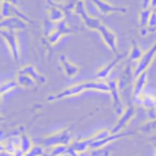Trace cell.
<instances>
[{
  "instance_id": "cell-25",
  "label": "cell",
  "mask_w": 156,
  "mask_h": 156,
  "mask_svg": "<svg viewBox=\"0 0 156 156\" xmlns=\"http://www.w3.org/2000/svg\"><path fill=\"white\" fill-rule=\"evenodd\" d=\"M16 86H19L16 81H8V82L0 83V93H2V96H3V94H5V93H8V92L14 90Z\"/></svg>"
},
{
  "instance_id": "cell-2",
  "label": "cell",
  "mask_w": 156,
  "mask_h": 156,
  "mask_svg": "<svg viewBox=\"0 0 156 156\" xmlns=\"http://www.w3.org/2000/svg\"><path fill=\"white\" fill-rule=\"evenodd\" d=\"M71 126L62 129L59 132L54 133V134L45 136L41 140V144L45 148H55V147H69L73 144L71 141Z\"/></svg>"
},
{
  "instance_id": "cell-20",
  "label": "cell",
  "mask_w": 156,
  "mask_h": 156,
  "mask_svg": "<svg viewBox=\"0 0 156 156\" xmlns=\"http://www.w3.org/2000/svg\"><path fill=\"white\" fill-rule=\"evenodd\" d=\"M8 18H14V3L3 0L0 2V21Z\"/></svg>"
},
{
  "instance_id": "cell-4",
  "label": "cell",
  "mask_w": 156,
  "mask_h": 156,
  "mask_svg": "<svg viewBox=\"0 0 156 156\" xmlns=\"http://www.w3.org/2000/svg\"><path fill=\"white\" fill-rule=\"evenodd\" d=\"M0 37L7 43L12 59L15 60V62H19L21 51H19V41H18V38H16L15 32H12V30H0Z\"/></svg>"
},
{
  "instance_id": "cell-12",
  "label": "cell",
  "mask_w": 156,
  "mask_h": 156,
  "mask_svg": "<svg viewBox=\"0 0 156 156\" xmlns=\"http://www.w3.org/2000/svg\"><path fill=\"white\" fill-rule=\"evenodd\" d=\"M48 4L51 5V7H48V10H47V14H48V21H51L52 23H55V25L66 21L67 16H66V14L63 12L62 8L56 7L55 3H52V2H48Z\"/></svg>"
},
{
  "instance_id": "cell-23",
  "label": "cell",
  "mask_w": 156,
  "mask_h": 156,
  "mask_svg": "<svg viewBox=\"0 0 156 156\" xmlns=\"http://www.w3.org/2000/svg\"><path fill=\"white\" fill-rule=\"evenodd\" d=\"M16 82H18L19 86H23V88H30V89H36V82L34 80H32L29 76H25V74H18L16 76Z\"/></svg>"
},
{
  "instance_id": "cell-26",
  "label": "cell",
  "mask_w": 156,
  "mask_h": 156,
  "mask_svg": "<svg viewBox=\"0 0 156 156\" xmlns=\"http://www.w3.org/2000/svg\"><path fill=\"white\" fill-rule=\"evenodd\" d=\"M111 136V130H108V129H100V130H97L96 133H94L93 136H92V140H93V143L94 141H101V140H104V138H107V137H110Z\"/></svg>"
},
{
  "instance_id": "cell-27",
  "label": "cell",
  "mask_w": 156,
  "mask_h": 156,
  "mask_svg": "<svg viewBox=\"0 0 156 156\" xmlns=\"http://www.w3.org/2000/svg\"><path fill=\"white\" fill-rule=\"evenodd\" d=\"M45 148L40 145H34L25 156H45Z\"/></svg>"
},
{
  "instance_id": "cell-16",
  "label": "cell",
  "mask_w": 156,
  "mask_h": 156,
  "mask_svg": "<svg viewBox=\"0 0 156 156\" xmlns=\"http://www.w3.org/2000/svg\"><path fill=\"white\" fill-rule=\"evenodd\" d=\"M147 81H148V71L144 74H141L140 77H137L134 80V83H133V99H138L141 94L145 92V85Z\"/></svg>"
},
{
  "instance_id": "cell-17",
  "label": "cell",
  "mask_w": 156,
  "mask_h": 156,
  "mask_svg": "<svg viewBox=\"0 0 156 156\" xmlns=\"http://www.w3.org/2000/svg\"><path fill=\"white\" fill-rule=\"evenodd\" d=\"M134 101H136V104L143 105V107H145L147 110H149V111L156 110V96L155 94L144 92V93L141 94L138 99H136Z\"/></svg>"
},
{
  "instance_id": "cell-11",
  "label": "cell",
  "mask_w": 156,
  "mask_h": 156,
  "mask_svg": "<svg viewBox=\"0 0 156 156\" xmlns=\"http://www.w3.org/2000/svg\"><path fill=\"white\" fill-rule=\"evenodd\" d=\"M93 4L96 5V8L100 11L101 15H108V14H112V12L125 14L127 11L126 7H116V5H112L107 2H101V0H94Z\"/></svg>"
},
{
  "instance_id": "cell-21",
  "label": "cell",
  "mask_w": 156,
  "mask_h": 156,
  "mask_svg": "<svg viewBox=\"0 0 156 156\" xmlns=\"http://www.w3.org/2000/svg\"><path fill=\"white\" fill-rule=\"evenodd\" d=\"M144 54L143 51H141V48L138 47V44L136 43V41H132V48H130V54H129V60L127 62L132 65V63L134 62H140L141 59H143Z\"/></svg>"
},
{
  "instance_id": "cell-18",
  "label": "cell",
  "mask_w": 156,
  "mask_h": 156,
  "mask_svg": "<svg viewBox=\"0 0 156 156\" xmlns=\"http://www.w3.org/2000/svg\"><path fill=\"white\" fill-rule=\"evenodd\" d=\"M3 147H4V152H8V155L15 156V154L19 151V137H7L3 141Z\"/></svg>"
},
{
  "instance_id": "cell-34",
  "label": "cell",
  "mask_w": 156,
  "mask_h": 156,
  "mask_svg": "<svg viewBox=\"0 0 156 156\" xmlns=\"http://www.w3.org/2000/svg\"><path fill=\"white\" fill-rule=\"evenodd\" d=\"M155 138H156V137H155Z\"/></svg>"
},
{
  "instance_id": "cell-9",
  "label": "cell",
  "mask_w": 156,
  "mask_h": 156,
  "mask_svg": "<svg viewBox=\"0 0 156 156\" xmlns=\"http://www.w3.org/2000/svg\"><path fill=\"white\" fill-rule=\"evenodd\" d=\"M125 56H126L125 54H121V55H118V56H115L112 60H111V62H108L107 65L104 66V67L100 69V70L97 71V73H96V77H94V80H96V81H104V82H105V80H107L108 76L111 74V71L115 69V66L118 65V63L121 62V60L123 59Z\"/></svg>"
},
{
  "instance_id": "cell-7",
  "label": "cell",
  "mask_w": 156,
  "mask_h": 156,
  "mask_svg": "<svg viewBox=\"0 0 156 156\" xmlns=\"http://www.w3.org/2000/svg\"><path fill=\"white\" fill-rule=\"evenodd\" d=\"M108 86H110V93L111 97H112V105H114V110L115 112L118 114L119 116L125 112L126 108L123 107V103H122L121 99V90H119V81H108Z\"/></svg>"
},
{
  "instance_id": "cell-28",
  "label": "cell",
  "mask_w": 156,
  "mask_h": 156,
  "mask_svg": "<svg viewBox=\"0 0 156 156\" xmlns=\"http://www.w3.org/2000/svg\"><path fill=\"white\" fill-rule=\"evenodd\" d=\"M69 152V147H55L51 149V156H66Z\"/></svg>"
},
{
  "instance_id": "cell-1",
  "label": "cell",
  "mask_w": 156,
  "mask_h": 156,
  "mask_svg": "<svg viewBox=\"0 0 156 156\" xmlns=\"http://www.w3.org/2000/svg\"><path fill=\"white\" fill-rule=\"evenodd\" d=\"M83 90H99V92H110V86L108 82L104 81H86V82H81L77 85H73L70 88L65 89V90L55 93L52 96H49L48 101H55V100H60V99H66V97H71V96H77V94L82 93Z\"/></svg>"
},
{
  "instance_id": "cell-33",
  "label": "cell",
  "mask_w": 156,
  "mask_h": 156,
  "mask_svg": "<svg viewBox=\"0 0 156 156\" xmlns=\"http://www.w3.org/2000/svg\"><path fill=\"white\" fill-rule=\"evenodd\" d=\"M45 156H51V155H45Z\"/></svg>"
},
{
  "instance_id": "cell-14",
  "label": "cell",
  "mask_w": 156,
  "mask_h": 156,
  "mask_svg": "<svg viewBox=\"0 0 156 156\" xmlns=\"http://www.w3.org/2000/svg\"><path fill=\"white\" fill-rule=\"evenodd\" d=\"M59 62H60V65H62V67H63V71H65V74L67 77L74 78V77L78 76V73H80V66H77L76 63L70 62L66 55H60Z\"/></svg>"
},
{
  "instance_id": "cell-19",
  "label": "cell",
  "mask_w": 156,
  "mask_h": 156,
  "mask_svg": "<svg viewBox=\"0 0 156 156\" xmlns=\"http://www.w3.org/2000/svg\"><path fill=\"white\" fill-rule=\"evenodd\" d=\"M92 143H93L92 138H86V140H77V141H74V143L71 144L70 148L73 149L74 152H77L78 155H81V154H85L88 149H90Z\"/></svg>"
},
{
  "instance_id": "cell-8",
  "label": "cell",
  "mask_w": 156,
  "mask_h": 156,
  "mask_svg": "<svg viewBox=\"0 0 156 156\" xmlns=\"http://www.w3.org/2000/svg\"><path fill=\"white\" fill-rule=\"evenodd\" d=\"M97 32H99V34L101 36V38L104 40V43L107 44V47L112 51V54L115 55V56H118V40H116L115 33H114L110 27H107L103 23H101V26L99 27Z\"/></svg>"
},
{
  "instance_id": "cell-3",
  "label": "cell",
  "mask_w": 156,
  "mask_h": 156,
  "mask_svg": "<svg viewBox=\"0 0 156 156\" xmlns=\"http://www.w3.org/2000/svg\"><path fill=\"white\" fill-rule=\"evenodd\" d=\"M85 3L83 2H77L76 4V10H74V15L77 16H81V19L83 21V23H85V26L88 27V29L90 30H99V27L101 26V21H100L99 18H93V16H90L88 14V11H86V7H85Z\"/></svg>"
},
{
  "instance_id": "cell-32",
  "label": "cell",
  "mask_w": 156,
  "mask_h": 156,
  "mask_svg": "<svg viewBox=\"0 0 156 156\" xmlns=\"http://www.w3.org/2000/svg\"><path fill=\"white\" fill-rule=\"evenodd\" d=\"M154 12H155V14H156V8H155V10H154Z\"/></svg>"
},
{
  "instance_id": "cell-29",
  "label": "cell",
  "mask_w": 156,
  "mask_h": 156,
  "mask_svg": "<svg viewBox=\"0 0 156 156\" xmlns=\"http://www.w3.org/2000/svg\"><path fill=\"white\" fill-rule=\"evenodd\" d=\"M148 30H149V32H155V30H156V14L155 12H152L151 19H149Z\"/></svg>"
},
{
  "instance_id": "cell-6",
  "label": "cell",
  "mask_w": 156,
  "mask_h": 156,
  "mask_svg": "<svg viewBox=\"0 0 156 156\" xmlns=\"http://www.w3.org/2000/svg\"><path fill=\"white\" fill-rule=\"evenodd\" d=\"M136 116V107L134 105H127L125 112L119 116L118 122L115 123V126L111 129V134H118V133H122V130L125 127H127V125L132 122V119Z\"/></svg>"
},
{
  "instance_id": "cell-22",
  "label": "cell",
  "mask_w": 156,
  "mask_h": 156,
  "mask_svg": "<svg viewBox=\"0 0 156 156\" xmlns=\"http://www.w3.org/2000/svg\"><path fill=\"white\" fill-rule=\"evenodd\" d=\"M33 147L34 145L32 144V138H30L27 134L22 133V134L19 136V151H21L23 155H26Z\"/></svg>"
},
{
  "instance_id": "cell-13",
  "label": "cell",
  "mask_w": 156,
  "mask_h": 156,
  "mask_svg": "<svg viewBox=\"0 0 156 156\" xmlns=\"http://www.w3.org/2000/svg\"><path fill=\"white\" fill-rule=\"evenodd\" d=\"M134 134H136V132H122V133H118V134H111L110 137L104 138V140H101V141H94V143H92L90 149H96L97 151V149L108 145L110 143H112V141H115V140H119V138H123V137H129V136H134Z\"/></svg>"
},
{
  "instance_id": "cell-10",
  "label": "cell",
  "mask_w": 156,
  "mask_h": 156,
  "mask_svg": "<svg viewBox=\"0 0 156 156\" xmlns=\"http://www.w3.org/2000/svg\"><path fill=\"white\" fill-rule=\"evenodd\" d=\"M29 25L23 22L19 18H8V19H2L0 21V30H26Z\"/></svg>"
},
{
  "instance_id": "cell-30",
  "label": "cell",
  "mask_w": 156,
  "mask_h": 156,
  "mask_svg": "<svg viewBox=\"0 0 156 156\" xmlns=\"http://www.w3.org/2000/svg\"><path fill=\"white\" fill-rule=\"evenodd\" d=\"M0 101H2V93H0Z\"/></svg>"
},
{
  "instance_id": "cell-31",
  "label": "cell",
  "mask_w": 156,
  "mask_h": 156,
  "mask_svg": "<svg viewBox=\"0 0 156 156\" xmlns=\"http://www.w3.org/2000/svg\"><path fill=\"white\" fill-rule=\"evenodd\" d=\"M3 121V118H2V116H0V122H2Z\"/></svg>"
},
{
  "instance_id": "cell-24",
  "label": "cell",
  "mask_w": 156,
  "mask_h": 156,
  "mask_svg": "<svg viewBox=\"0 0 156 156\" xmlns=\"http://www.w3.org/2000/svg\"><path fill=\"white\" fill-rule=\"evenodd\" d=\"M152 12H154V11H152V8H143V10L140 11V26L141 27L148 26Z\"/></svg>"
},
{
  "instance_id": "cell-5",
  "label": "cell",
  "mask_w": 156,
  "mask_h": 156,
  "mask_svg": "<svg viewBox=\"0 0 156 156\" xmlns=\"http://www.w3.org/2000/svg\"><path fill=\"white\" fill-rule=\"evenodd\" d=\"M155 56H156V43L151 47V48L148 49V51L145 52V54H144L143 59H141L140 62L137 63V67H136L134 71H133L134 80H136L137 77H140L141 74H144V73H147V71H148L149 66L152 65V62H154Z\"/></svg>"
},
{
  "instance_id": "cell-15",
  "label": "cell",
  "mask_w": 156,
  "mask_h": 156,
  "mask_svg": "<svg viewBox=\"0 0 156 156\" xmlns=\"http://www.w3.org/2000/svg\"><path fill=\"white\" fill-rule=\"evenodd\" d=\"M18 74H25V76H29L32 80H34L37 83H41V85H44V83H47V78L43 76V74H40L37 70H36L34 66L32 65H25L22 69H19Z\"/></svg>"
}]
</instances>
